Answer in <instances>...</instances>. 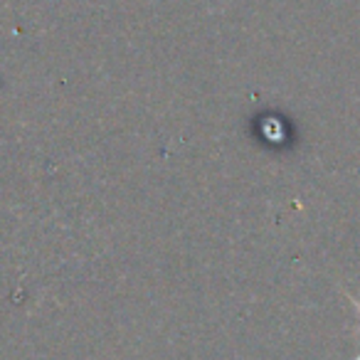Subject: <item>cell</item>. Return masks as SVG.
<instances>
[{
  "label": "cell",
  "instance_id": "obj_1",
  "mask_svg": "<svg viewBox=\"0 0 360 360\" xmlns=\"http://www.w3.org/2000/svg\"><path fill=\"white\" fill-rule=\"evenodd\" d=\"M345 296H348V299H350V304H353V309L355 311H358V314H360V301L358 299H355V296H350V294H345ZM353 360H360V353L358 355H355V358Z\"/></svg>",
  "mask_w": 360,
  "mask_h": 360
}]
</instances>
